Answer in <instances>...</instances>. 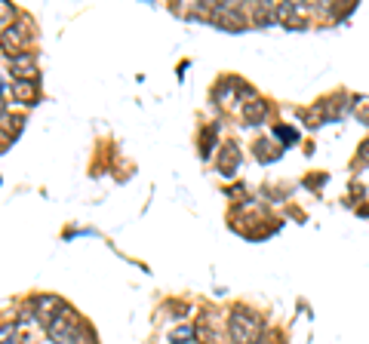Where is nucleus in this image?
<instances>
[{"instance_id":"1","label":"nucleus","mask_w":369,"mask_h":344,"mask_svg":"<svg viewBox=\"0 0 369 344\" xmlns=\"http://www.w3.org/2000/svg\"><path fill=\"white\" fill-rule=\"evenodd\" d=\"M228 335L234 344H255L262 335V320L249 308H234L228 317Z\"/></svg>"},{"instance_id":"2","label":"nucleus","mask_w":369,"mask_h":344,"mask_svg":"<svg viewBox=\"0 0 369 344\" xmlns=\"http://www.w3.org/2000/svg\"><path fill=\"white\" fill-rule=\"evenodd\" d=\"M80 332H83V320L77 317V311L68 308V304L55 314L53 323H46V338L53 344H74Z\"/></svg>"},{"instance_id":"3","label":"nucleus","mask_w":369,"mask_h":344,"mask_svg":"<svg viewBox=\"0 0 369 344\" xmlns=\"http://www.w3.org/2000/svg\"><path fill=\"white\" fill-rule=\"evenodd\" d=\"M28 43H31V28L28 22L22 25H6L4 34H0V46H4V52L9 59H16V55H22L28 50Z\"/></svg>"},{"instance_id":"4","label":"nucleus","mask_w":369,"mask_h":344,"mask_svg":"<svg viewBox=\"0 0 369 344\" xmlns=\"http://www.w3.org/2000/svg\"><path fill=\"white\" fill-rule=\"evenodd\" d=\"M206 18L216 25H225L228 31H240L246 25L243 18V9H237L234 4H209L206 6Z\"/></svg>"},{"instance_id":"5","label":"nucleus","mask_w":369,"mask_h":344,"mask_svg":"<svg viewBox=\"0 0 369 344\" xmlns=\"http://www.w3.org/2000/svg\"><path fill=\"white\" fill-rule=\"evenodd\" d=\"M274 22L286 28H304L311 22V9L304 4H274Z\"/></svg>"},{"instance_id":"6","label":"nucleus","mask_w":369,"mask_h":344,"mask_svg":"<svg viewBox=\"0 0 369 344\" xmlns=\"http://www.w3.org/2000/svg\"><path fill=\"white\" fill-rule=\"evenodd\" d=\"M65 308V301L59 299V295H37V299L31 301V311H34V320H40L43 326L46 323H53V317Z\"/></svg>"},{"instance_id":"7","label":"nucleus","mask_w":369,"mask_h":344,"mask_svg":"<svg viewBox=\"0 0 369 344\" xmlns=\"http://www.w3.org/2000/svg\"><path fill=\"white\" fill-rule=\"evenodd\" d=\"M9 71L16 80H34L37 77V55L34 52H22L16 59H9Z\"/></svg>"},{"instance_id":"8","label":"nucleus","mask_w":369,"mask_h":344,"mask_svg":"<svg viewBox=\"0 0 369 344\" xmlns=\"http://www.w3.org/2000/svg\"><path fill=\"white\" fill-rule=\"evenodd\" d=\"M240 166V151L234 142H228L225 148H221V157H219V172L225 175H234V170Z\"/></svg>"},{"instance_id":"9","label":"nucleus","mask_w":369,"mask_h":344,"mask_svg":"<svg viewBox=\"0 0 369 344\" xmlns=\"http://www.w3.org/2000/svg\"><path fill=\"white\" fill-rule=\"evenodd\" d=\"M265 117H268V105H265L262 99H249L246 105H243V120H246L249 126H258Z\"/></svg>"},{"instance_id":"10","label":"nucleus","mask_w":369,"mask_h":344,"mask_svg":"<svg viewBox=\"0 0 369 344\" xmlns=\"http://www.w3.org/2000/svg\"><path fill=\"white\" fill-rule=\"evenodd\" d=\"M13 96L25 105H34L37 101V83L34 80H13Z\"/></svg>"},{"instance_id":"11","label":"nucleus","mask_w":369,"mask_h":344,"mask_svg":"<svg viewBox=\"0 0 369 344\" xmlns=\"http://www.w3.org/2000/svg\"><path fill=\"white\" fill-rule=\"evenodd\" d=\"M216 101L221 108H234V101H237V80H221L219 89H216Z\"/></svg>"},{"instance_id":"12","label":"nucleus","mask_w":369,"mask_h":344,"mask_svg":"<svg viewBox=\"0 0 369 344\" xmlns=\"http://www.w3.org/2000/svg\"><path fill=\"white\" fill-rule=\"evenodd\" d=\"M0 344H22L16 323H0Z\"/></svg>"},{"instance_id":"13","label":"nucleus","mask_w":369,"mask_h":344,"mask_svg":"<svg viewBox=\"0 0 369 344\" xmlns=\"http://www.w3.org/2000/svg\"><path fill=\"white\" fill-rule=\"evenodd\" d=\"M255 157H258L262 163H271V160H277V157H280V151H277L271 142H255Z\"/></svg>"},{"instance_id":"14","label":"nucleus","mask_w":369,"mask_h":344,"mask_svg":"<svg viewBox=\"0 0 369 344\" xmlns=\"http://www.w3.org/2000/svg\"><path fill=\"white\" fill-rule=\"evenodd\" d=\"M274 138H277V142H283V145H295V142H299V133L280 123V126H274Z\"/></svg>"},{"instance_id":"15","label":"nucleus","mask_w":369,"mask_h":344,"mask_svg":"<svg viewBox=\"0 0 369 344\" xmlns=\"http://www.w3.org/2000/svg\"><path fill=\"white\" fill-rule=\"evenodd\" d=\"M191 341H194V326H179V329H172L170 344H191Z\"/></svg>"},{"instance_id":"16","label":"nucleus","mask_w":369,"mask_h":344,"mask_svg":"<svg viewBox=\"0 0 369 344\" xmlns=\"http://www.w3.org/2000/svg\"><path fill=\"white\" fill-rule=\"evenodd\" d=\"M354 117L360 123H369V99H354Z\"/></svg>"},{"instance_id":"17","label":"nucleus","mask_w":369,"mask_h":344,"mask_svg":"<svg viewBox=\"0 0 369 344\" xmlns=\"http://www.w3.org/2000/svg\"><path fill=\"white\" fill-rule=\"evenodd\" d=\"M354 166H369V138L363 145H360V154H357V160H354Z\"/></svg>"},{"instance_id":"18","label":"nucleus","mask_w":369,"mask_h":344,"mask_svg":"<svg viewBox=\"0 0 369 344\" xmlns=\"http://www.w3.org/2000/svg\"><path fill=\"white\" fill-rule=\"evenodd\" d=\"M4 87H6V71L0 68V89H4Z\"/></svg>"},{"instance_id":"19","label":"nucleus","mask_w":369,"mask_h":344,"mask_svg":"<svg viewBox=\"0 0 369 344\" xmlns=\"http://www.w3.org/2000/svg\"><path fill=\"white\" fill-rule=\"evenodd\" d=\"M0 117H4V101H0Z\"/></svg>"},{"instance_id":"20","label":"nucleus","mask_w":369,"mask_h":344,"mask_svg":"<svg viewBox=\"0 0 369 344\" xmlns=\"http://www.w3.org/2000/svg\"><path fill=\"white\" fill-rule=\"evenodd\" d=\"M191 344H197V341H191Z\"/></svg>"}]
</instances>
